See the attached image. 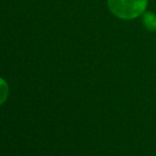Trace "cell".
<instances>
[{
  "mask_svg": "<svg viewBox=\"0 0 156 156\" xmlns=\"http://www.w3.org/2000/svg\"><path fill=\"white\" fill-rule=\"evenodd\" d=\"M108 8L121 19H134L146 11L148 0H107Z\"/></svg>",
  "mask_w": 156,
  "mask_h": 156,
  "instance_id": "6da1fadb",
  "label": "cell"
},
{
  "mask_svg": "<svg viewBox=\"0 0 156 156\" xmlns=\"http://www.w3.org/2000/svg\"><path fill=\"white\" fill-rule=\"evenodd\" d=\"M144 23L148 29L156 30V16L152 13H148L147 15H144Z\"/></svg>",
  "mask_w": 156,
  "mask_h": 156,
  "instance_id": "7a4b0ae2",
  "label": "cell"
},
{
  "mask_svg": "<svg viewBox=\"0 0 156 156\" xmlns=\"http://www.w3.org/2000/svg\"><path fill=\"white\" fill-rule=\"evenodd\" d=\"M9 96V86L4 80L0 78V105L4 103Z\"/></svg>",
  "mask_w": 156,
  "mask_h": 156,
  "instance_id": "3957f363",
  "label": "cell"
}]
</instances>
